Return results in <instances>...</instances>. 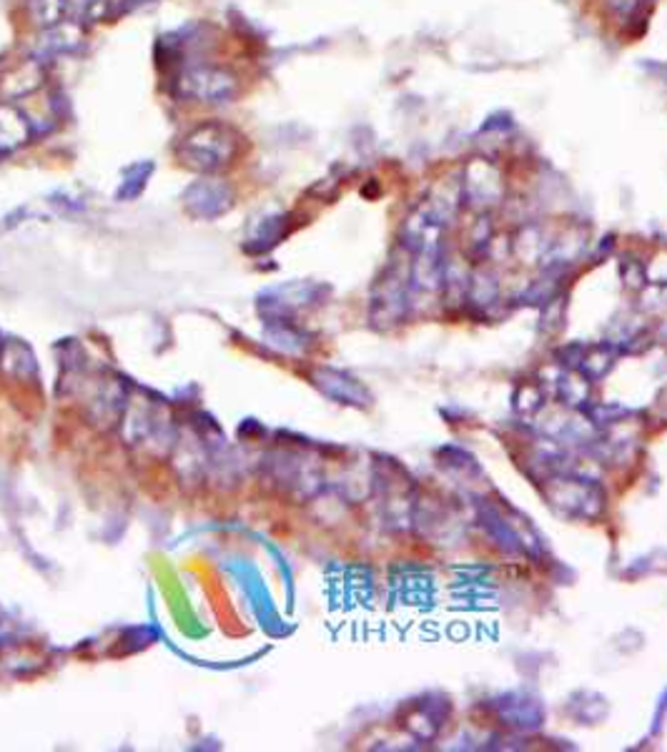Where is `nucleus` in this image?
<instances>
[{"mask_svg": "<svg viewBox=\"0 0 667 752\" xmlns=\"http://www.w3.org/2000/svg\"><path fill=\"white\" fill-rule=\"evenodd\" d=\"M35 136L33 121L15 104H0V155L13 153Z\"/></svg>", "mask_w": 667, "mask_h": 752, "instance_id": "obj_5", "label": "nucleus"}, {"mask_svg": "<svg viewBox=\"0 0 667 752\" xmlns=\"http://www.w3.org/2000/svg\"><path fill=\"white\" fill-rule=\"evenodd\" d=\"M45 80V61L35 53L0 63V104H15L33 96Z\"/></svg>", "mask_w": 667, "mask_h": 752, "instance_id": "obj_3", "label": "nucleus"}, {"mask_svg": "<svg viewBox=\"0 0 667 752\" xmlns=\"http://www.w3.org/2000/svg\"><path fill=\"white\" fill-rule=\"evenodd\" d=\"M189 206L201 216H214L218 211H224L232 201V191H228L222 181H198L189 189L186 194Z\"/></svg>", "mask_w": 667, "mask_h": 752, "instance_id": "obj_6", "label": "nucleus"}, {"mask_svg": "<svg viewBox=\"0 0 667 752\" xmlns=\"http://www.w3.org/2000/svg\"><path fill=\"white\" fill-rule=\"evenodd\" d=\"M153 3H159V0H118V8H121V15H126L133 11H143V8H149Z\"/></svg>", "mask_w": 667, "mask_h": 752, "instance_id": "obj_10", "label": "nucleus"}, {"mask_svg": "<svg viewBox=\"0 0 667 752\" xmlns=\"http://www.w3.org/2000/svg\"><path fill=\"white\" fill-rule=\"evenodd\" d=\"M68 11L71 0H25V13L39 31L53 29V25L66 21Z\"/></svg>", "mask_w": 667, "mask_h": 752, "instance_id": "obj_7", "label": "nucleus"}, {"mask_svg": "<svg viewBox=\"0 0 667 752\" xmlns=\"http://www.w3.org/2000/svg\"><path fill=\"white\" fill-rule=\"evenodd\" d=\"M179 159L196 171L226 169L239 151V133L222 121L198 123L181 136Z\"/></svg>", "mask_w": 667, "mask_h": 752, "instance_id": "obj_1", "label": "nucleus"}, {"mask_svg": "<svg viewBox=\"0 0 667 752\" xmlns=\"http://www.w3.org/2000/svg\"><path fill=\"white\" fill-rule=\"evenodd\" d=\"M86 39V29L80 21H73V18H66V21L53 25V29H45L41 31V39L35 43L33 53L39 56L41 61H53V58H61V56H68V53H76L80 45H84Z\"/></svg>", "mask_w": 667, "mask_h": 752, "instance_id": "obj_4", "label": "nucleus"}, {"mask_svg": "<svg viewBox=\"0 0 667 752\" xmlns=\"http://www.w3.org/2000/svg\"><path fill=\"white\" fill-rule=\"evenodd\" d=\"M114 15H121L118 0H84V21H111Z\"/></svg>", "mask_w": 667, "mask_h": 752, "instance_id": "obj_9", "label": "nucleus"}, {"mask_svg": "<svg viewBox=\"0 0 667 752\" xmlns=\"http://www.w3.org/2000/svg\"><path fill=\"white\" fill-rule=\"evenodd\" d=\"M173 96L189 104H228L239 90V78L224 66H208V63H194V66L179 68L173 76Z\"/></svg>", "mask_w": 667, "mask_h": 752, "instance_id": "obj_2", "label": "nucleus"}, {"mask_svg": "<svg viewBox=\"0 0 667 752\" xmlns=\"http://www.w3.org/2000/svg\"><path fill=\"white\" fill-rule=\"evenodd\" d=\"M151 171H153V163H149V161L133 163L131 169H126L123 181H121V191H118V194H121L123 198H131L136 194H141V189L146 186V181H149Z\"/></svg>", "mask_w": 667, "mask_h": 752, "instance_id": "obj_8", "label": "nucleus"}]
</instances>
